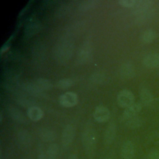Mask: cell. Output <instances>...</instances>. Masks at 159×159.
<instances>
[{
	"label": "cell",
	"instance_id": "cell-1",
	"mask_svg": "<svg viewBox=\"0 0 159 159\" xmlns=\"http://www.w3.org/2000/svg\"><path fill=\"white\" fill-rule=\"evenodd\" d=\"M97 136L92 129H86L82 135V144L86 155L89 158H93L96 148Z\"/></svg>",
	"mask_w": 159,
	"mask_h": 159
},
{
	"label": "cell",
	"instance_id": "cell-2",
	"mask_svg": "<svg viewBox=\"0 0 159 159\" xmlns=\"http://www.w3.org/2000/svg\"><path fill=\"white\" fill-rule=\"evenodd\" d=\"M117 101L119 106L127 108L134 103V96L130 91L123 89L118 93Z\"/></svg>",
	"mask_w": 159,
	"mask_h": 159
},
{
	"label": "cell",
	"instance_id": "cell-3",
	"mask_svg": "<svg viewBox=\"0 0 159 159\" xmlns=\"http://www.w3.org/2000/svg\"><path fill=\"white\" fill-rule=\"evenodd\" d=\"M59 102L63 107H73L78 102L77 94L72 91H67L60 96Z\"/></svg>",
	"mask_w": 159,
	"mask_h": 159
},
{
	"label": "cell",
	"instance_id": "cell-4",
	"mask_svg": "<svg viewBox=\"0 0 159 159\" xmlns=\"http://www.w3.org/2000/svg\"><path fill=\"white\" fill-rule=\"evenodd\" d=\"M75 134V130L72 125L68 124L65 126L61 135V143L64 147H67L71 143Z\"/></svg>",
	"mask_w": 159,
	"mask_h": 159
},
{
	"label": "cell",
	"instance_id": "cell-5",
	"mask_svg": "<svg viewBox=\"0 0 159 159\" xmlns=\"http://www.w3.org/2000/svg\"><path fill=\"white\" fill-rule=\"evenodd\" d=\"M135 149L134 143L127 140L122 144L120 149V155L124 159H132L135 155Z\"/></svg>",
	"mask_w": 159,
	"mask_h": 159
},
{
	"label": "cell",
	"instance_id": "cell-6",
	"mask_svg": "<svg viewBox=\"0 0 159 159\" xmlns=\"http://www.w3.org/2000/svg\"><path fill=\"white\" fill-rule=\"evenodd\" d=\"M110 116V112L109 109L103 106H99L96 107L93 117L95 120L98 122H104L107 121Z\"/></svg>",
	"mask_w": 159,
	"mask_h": 159
},
{
	"label": "cell",
	"instance_id": "cell-7",
	"mask_svg": "<svg viewBox=\"0 0 159 159\" xmlns=\"http://www.w3.org/2000/svg\"><path fill=\"white\" fill-rule=\"evenodd\" d=\"M153 1L150 0H140L137 1L134 8V13L135 16L142 13L147 10L153 8Z\"/></svg>",
	"mask_w": 159,
	"mask_h": 159
},
{
	"label": "cell",
	"instance_id": "cell-8",
	"mask_svg": "<svg viewBox=\"0 0 159 159\" xmlns=\"http://www.w3.org/2000/svg\"><path fill=\"white\" fill-rule=\"evenodd\" d=\"M143 65L148 68L159 67V53H152L146 55L143 59Z\"/></svg>",
	"mask_w": 159,
	"mask_h": 159
},
{
	"label": "cell",
	"instance_id": "cell-9",
	"mask_svg": "<svg viewBox=\"0 0 159 159\" xmlns=\"http://www.w3.org/2000/svg\"><path fill=\"white\" fill-rule=\"evenodd\" d=\"M142 108V104L140 102H135L125 108L123 113V120L137 116Z\"/></svg>",
	"mask_w": 159,
	"mask_h": 159
},
{
	"label": "cell",
	"instance_id": "cell-10",
	"mask_svg": "<svg viewBox=\"0 0 159 159\" xmlns=\"http://www.w3.org/2000/svg\"><path fill=\"white\" fill-rule=\"evenodd\" d=\"M116 134V125L114 122L111 123L106 129L104 135V142L106 145H111L115 139Z\"/></svg>",
	"mask_w": 159,
	"mask_h": 159
},
{
	"label": "cell",
	"instance_id": "cell-11",
	"mask_svg": "<svg viewBox=\"0 0 159 159\" xmlns=\"http://www.w3.org/2000/svg\"><path fill=\"white\" fill-rule=\"evenodd\" d=\"M120 76L124 79H130L135 74V70L134 65L130 63H124L120 68Z\"/></svg>",
	"mask_w": 159,
	"mask_h": 159
},
{
	"label": "cell",
	"instance_id": "cell-12",
	"mask_svg": "<svg viewBox=\"0 0 159 159\" xmlns=\"http://www.w3.org/2000/svg\"><path fill=\"white\" fill-rule=\"evenodd\" d=\"M28 117L33 121H38L40 120L43 115L42 110L37 106H30L27 111Z\"/></svg>",
	"mask_w": 159,
	"mask_h": 159
},
{
	"label": "cell",
	"instance_id": "cell-13",
	"mask_svg": "<svg viewBox=\"0 0 159 159\" xmlns=\"http://www.w3.org/2000/svg\"><path fill=\"white\" fill-rule=\"evenodd\" d=\"M18 143L22 148L28 147L31 142V137L30 134L25 130H21L17 134Z\"/></svg>",
	"mask_w": 159,
	"mask_h": 159
},
{
	"label": "cell",
	"instance_id": "cell-14",
	"mask_svg": "<svg viewBox=\"0 0 159 159\" xmlns=\"http://www.w3.org/2000/svg\"><path fill=\"white\" fill-rule=\"evenodd\" d=\"M139 96L141 101L140 103L145 106L150 104L153 100V96L152 93L146 88H142L140 90Z\"/></svg>",
	"mask_w": 159,
	"mask_h": 159
},
{
	"label": "cell",
	"instance_id": "cell-15",
	"mask_svg": "<svg viewBox=\"0 0 159 159\" xmlns=\"http://www.w3.org/2000/svg\"><path fill=\"white\" fill-rule=\"evenodd\" d=\"M156 37V32L152 29H148L142 33L140 35V40L144 43H150L152 42Z\"/></svg>",
	"mask_w": 159,
	"mask_h": 159
},
{
	"label": "cell",
	"instance_id": "cell-16",
	"mask_svg": "<svg viewBox=\"0 0 159 159\" xmlns=\"http://www.w3.org/2000/svg\"><path fill=\"white\" fill-rule=\"evenodd\" d=\"M124 120H125V125L128 128L131 129H135L139 128L142 125V124H143L142 119L138 116L126 119H124Z\"/></svg>",
	"mask_w": 159,
	"mask_h": 159
},
{
	"label": "cell",
	"instance_id": "cell-17",
	"mask_svg": "<svg viewBox=\"0 0 159 159\" xmlns=\"http://www.w3.org/2000/svg\"><path fill=\"white\" fill-rule=\"evenodd\" d=\"M155 11L153 8H152L149 10H147L142 13H140L137 15V21L139 24H143L148 20L152 19V17L154 16Z\"/></svg>",
	"mask_w": 159,
	"mask_h": 159
},
{
	"label": "cell",
	"instance_id": "cell-18",
	"mask_svg": "<svg viewBox=\"0 0 159 159\" xmlns=\"http://www.w3.org/2000/svg\"><path fill=\"white\" fill-rule=\"evenodd\" d=\"M59 153V147L57 143L50 144L47 150L48 159H57Z\"/></svg>",
	"mask_w": 159,
	"mask_h": 159
},
{
	"label": "cell",
	"instance_id": "cell-19",
	"mask_svg": "<svg viewBox=\"0 0 159 159\" xmlns=\"http://www.w3.org/2000/svg\"><path fill=\"white\" fill-rule=\"evenodd\" d=\"M40 137L45 142H51L55 139V134L52 130L43 129L40 132Z\"/></svg>",
	"mask_w": 159,
	"mask_h": 159
},
{
	"label": "cell",
	"instance_id": "cell-20",
	"mask_svg": "<svg viewBox=\"0 0 159 159\" xmlns=\"http://www.w3.org/2000/svg\"><path fill=\"white\" fill-rule=\"evenodd\" d=\"M35 86L40 89H49L52 88V84L50 81L44 78H39L38 79L35 83Z\"/></svg>",
	"mask_w": 159,
	"mask_h": 159
},
{
	"label": "cell",
	"instance_id": "cell-21",
	"mask_svg": "<svg viewBox=\"0 0 159 159\" xmlns=\"http://www.w3.org/2000/svg\"><path fill=\"white\" fill-rule=\"evenodd\" d=\"M9 111L10 116L14 120L19 122H23L25 120V117H24L23 114L19 111L16 108H11Z\"/></svg>",
	"mask_w": 159,
	"mask_h": 159
},
{
	"label": "cell",
	"instance_id": "cell-22",
	"mask_svg": "<svg viewBox=\"0 0 159 159\" xmlns=\"http://www.w3.org/2000/svg\"><path fill=\"white\" fill-rule=\"evenodd\" d=\"M73 85V81L69 78L62 79L57 83V86L61 89L68 88Z\"/></svg>",
	"mask_w": 159,
	"mask_h": 159
},
{
	"label": "cell",
	"instance_id": "cell-23",
	"mask_svg": "<svg viewBox=\"0 0 159 159\" xmlns=\"http://www.w3.org/2000/svg\"><path fill=\"white\" fill-rule=\"evenodd\" d=\"M135 0H120L118 1L119 4L125 7H134L136 3Z\"/></svg>",
	"mask_w": 159,
	"mask_h": 159
},
{
	"label": "cell",
	"instance_id": "cell-24",
	"mask_svg": "<svg viewBox=\"0 0 159 159\" xmlns=\"http://www.w3.org/2000/svg\"><path fill=\"white\" fill-rule=\"evenodd\" d=\"M89 48L88 46H84L81 50L80 53L79 54V57L80 58L81 60H86L88 57H89Z\"/></svg>",
	"mask_w": 159,
	"mask_h": 159
},
{
	"label": "cell",
	"instance_id": "cell-25",
	"mask_svg": "<svg viewBox=\"0 0 159 159\" xmlns=\"http://www.w3.org/2000/svg\"><path fill=\"white\" fill-rule=\"evenodd\" d=\"M148 159H159V150L153 149L150 150L147 155Z\"/></svg>",
	"mask_w": 159,
	"mask_h": 159
},
{
	"label": "cell",
	"instance_id": "cell-26",
	"mask_svg": "<svg viewBox=\"0 0 159 159\" xmlns=\"http://www.w3.org/2000/svg\"><path fill=\"white\" fill-rule=\"evenodd\" d=\"M96 1H88L83 2V4H81L82 9H86L90 8L91 6H93L95 4Z\"/></svg>",
	"mask_w": 159,
	"mask_h": 159
},
{
	"label": "cell",
	"instance_id": "cell-27",
	"mask_svg": "<svg viewBox=\"0 0 159 159\" xmlns=\"http://www.w3.org/2000/svg\"><path fill=\"white\" fill-rule=\"evenodd\" d=\"M37 159H48L47 153H45L44 152H41L38 155Z\"/></svg>",
	"mask_w": 159,
	"mask_h": 159
},
{
	"label": "cell",
	"instance_id": "cell-28",
	"mask_svg": "<svg viewBox=\"0 0 159 159\" xmlns=\"http://www.w3.org/2000/svg\"><path fill=\"white\" fill-rule=\"evenodd\" d=\"M67 159H78V156L75 153H71L68 156Z\"/></svg>",
	"mask_w": 159,
	"mask_h": 159
},
{
	"label": "cell",
	"instance_id": "cell-29",
	"mask_svg": "<svg viewBox=\"0 0 159 159\" xmlns=\"http://www.w3.org/2000/svg\"><path fill=\"white\" fill-rule=\"evenodd\" d=\"M107 159H111V158H107Z\"/></svg>",
	"mask_w": 159,
	"mask_h": 159
}]
</instances>
